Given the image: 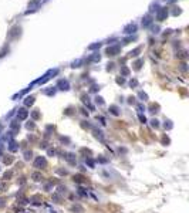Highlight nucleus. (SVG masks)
Returning <instances> with one entry per match:
<instances>
[{
	"instance_id": "4",
	"label": "nucleus",
	"mask_w": 189,
	"mask_h": 213,
	"mask_svg": "<svg viewBox=\"0 0 189 213\" xmlns=\"http://www.w3.org/2000/svg\"><path fill=\"white\" fill-rule=\"evenodd\" d=\"M58 87L61 88V90H68V87H70V85H68V83H67V81L61 80V81L58 83Z\"/></svg>"
},
{
	"instance_id": "2",
	"label": "nucleus",
	"mask_w": 189,
	"mask_h": 213,
	"mask_svg": "<svg viewBox=\"0 0 189 213\" xmlns=\"http://www.w3.org/2000/svg\"><path fill=\"white\" fill-rule=\"evenodd\" d=\"M27 115H29V111H26L24 108H22V109H19V112H17V118L19 119H26L27 118Z\"/></svg>"
},
{
	"instance_id": "7",
	"label": "nucleus",
	"mask_w": 189,
	"mask_h": 213,
	"mask_svg": "<svg viewBox=\"0 0 189 213\" xmlns=\"http://www.w3.org/2000/svg\"><path fill=\"white\" fill-rule=\"evenodd\" d=\"M10 126H12V129H14V131H19V128H20V126L17 125V122H16V121L12 122V125H10Z\"/></svg>"
},
{
	"instance_id": "6",
	"label": "nucleus",
	"mask_w": 189,
	"mask_h": 213,
	"mask_svg": "<svg viewBox=\"0 0 189 213\" xmlns=\"http://www.w3.org/2000/svg\"><path fill=\"white\" fill-rule=\"evenodd\" d=\"M31 178L34 179L36 182H39V180H41V179H43V175H41V173H39V172H34V173L31 175Z\"/></svg>"
},
{
	"instance_id": "3",
	"label": "nucleus",
	"mask_w": 189,
	"mask_h": 213,
	"mask_svg": "<svg viewBox=\"0 0 189 213\" xmlns=\"http://www.w3.org/2000/svg\"><path fill=\"white\" fill-rule=\"evenodd\" d=\"M9 149L12 151V152H16L19 149V146H17V144L14 142V141H10V145H9Z\"/></svg>"
},
{
	"instance_id": "12",
	"label": "nucleus",
	"mask_w": 189,
	"mask_h": 213,
	"mask_svg": "<svg viewBox=\"0 0 189 213\" xmlns=\"http://www.w3.org/2000/svg\"><path fill=\"white\" fill-rule=\"evenodd\" d=\"M139 119H141V122H144V124L146 122V118L144 117V115H139Z\"/></svg>"
},
{
	"instance_id": "5",
	"label": "nucleus",
	"mask_w": 189,
	"mask_h": 213,
	"mask_svg": "<svg viewBox=\"0 0 189 213\" xmlns=\"http://www.w3.org/2000/svg\"><path fill=\"white\" fill-rule=\"evenodd\" d=\"M66 159H67L68 162H70L71 165H75V156L73 155V153H68V155L66 156Z\"/></svg>"
},
{
	"instance_id": "8",
	"label": "nucleus",
	"mask_w": 189,
	"mask_h": 213,
	"mask_svg": "<svg viewBox=\"0 0 189 213\" xmlns=\"http://www.w3.org/2000/svg\"><path fill=\"white\" fill-rule=\"evenodd\" d=\"M110 109H111V112L114 114V115H118V114H119V112H118V108H117V107H111Z\"/></svg>"
},
{
	"instance_id": "9",
	"label": "nucleus",
	"mask_w": 189,
	"mask_h": 213,
	"mask_svg": "<svg viewBox=\"0 0 189 213\" xmlns=\"http://www.w3.org/2000/svg\"><path fill=\"white\" fill-rule=\"evenodd\" d=\"M33 102H34V98H33V97H30V98H27L26 100V105H31Z\"/></svg>"
},
{
	"instance_id": "11",
	"label": "nucleus",
	"mask_w": 189,
	"mask_h": 213,
	"mask_svg": "<svg viewBox=\"0 0 189 213\" xmlns=\"http://www.w3.org/2000/svg\"><path fill=\"white\" fill-rule=\"evenodd\" d=\"M87 163H88V166H90V168H94V162H92L91 159H87Z\"/></svg>"
},
{
	"instance_id": "15",
	"label": "nucleus",
	"mask_w": 189,
	"mask_h": 213,
	"mask_svg": "<svg viewBox=\"0 0 189 213\" xmlns=\"http://www.w3.org/2000/svg\"><path fill=\"white\" fill-rule=\"evenodd\" d=\"M152 125H154V126H158V121H156V119H154V121H152Z\"/></svg>"
},
{
	"instance_id": "14",
	"label": "nucleus",
	"mask_w": 189,
	"mask_h": 213,
	"mask_svg": "<svg viewBox=\"0 0 189 213\" xmlns=\"http://www.w3.org/2000/svg\"><path fill=\"white\" fill-rule=\"evenodd\" d=\"M138 109H139L141 112H142V111H145V108H144V107H142V105H138Z\"/></svg>"
},
{
	"instance_id": "1",
	"label": "nucleus",
	"mask_w": 189,
	"mask_h": 213,
	"mask_svg": "<svg viewBox=\"0 0 189 213\" xmlns=\"http://www.w3.org/2000/svg\"><path fill=\"white\" fill-rule=\"evenodd\" d=\"M46 163H47V162H46V158H44V156H39L34 161V168H44Z\"/></svg>"
},
{
	"instance_id": "13",
	"label": "nucleus",
	"mask_w": 189,
	"mask_h": 213,
	"mask_svg": "<svg viewBox=\"0 0 189 213\" xmlns=\"http://www.w3.org/2000/svg\"><path fill=\"white\" fill-rule=\"evenodd\" d=\"M27 128H29V129H33V128H34V124H33V122H29V124H27Z\"/></svg>"
},
{
	"instance_id": "10",
	"label": "nucleus",
	"mask_w": 189,
	"mask_h": 213,
	"mask_svg": "<svg viewBox=\"0 0 189 213\" xmlns=\"http://www.w3.org/2000/svg\"><path fill=\"white\" fill-rule=\"evenodd\" d=\"M30 158H31V152H29V151H27V152L24 153V159H26V161H29Z\"/></svg>"
}]
</instances>
